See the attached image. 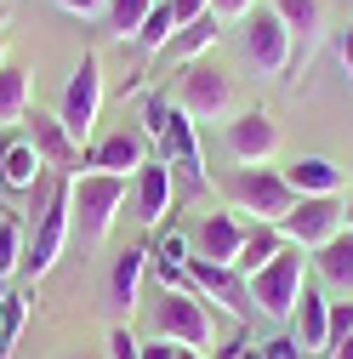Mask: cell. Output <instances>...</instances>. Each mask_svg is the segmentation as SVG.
Here are the masks:
<instances>
[{"label": "cell", "instance_id": "1", "mask_svg": "<svg viewBox=\"0 0 353 359\" xmlns=\"http://www.w3.org/2000/svg\"><path fill=\"white\" fill-rule=\"evenodd\" d=\"M69 200H74V234L80 245H103L114 217L125 205V177H109V171H80L69 177Z\"/></svg>", "mask_w": 353, "mask_h": 359}, {"label": "cell", "instance_id": "2", "mask_svg": "<svg viewBox=\"0 0 353 359\" xmlns=\"http://www.w3.org/2000/svg\"><path fill=\"white\" fill-rule=\"evenodd\" d=\"M148 320H154V337H165V342H183V348H200V353L216 342V313L200 291H160Z\"/></svg>", "mask_w": 353, "mask_h": 359}, {"label": "cell", "instance_id": "3", "mask_svg": "<svg viewBox=\"0 0 353 359\" xmlns=\"http://www.w3.org/2000/svg\"><path fill=\"white\" fill-rule=\"evenodd\" d=\"M302 285H307V257L296 245H285L268 268L251 274V302H256L262 320H291L296 302H302Z\"/></svg>", "mask_w": 353, "mask_h": 359}, {"label": "cell", "instance_id": "4", "mask_svg": "<svg viewBox=\"0 0 353 359\" xmlns=\"http://www.w3.org/2000/svg\"><path fill=\"white\" fill-rule=\"evenodd\" d=\"M176 109H183L188 120H228L234 114V74L216 57L188 63L183 80H176Z\"/></svg>", "mask_w": 353, "mask_h": 359}, {"label": "cell", "instance_id": "5", "mask_svg": "<svg viewBox=\"0 0 353 359\" xmlns=\"http://www.w3.org/2000/svg\"><path fill=\"white\" fill-rule=\"evenodd\" d=\"M97 114H103V63H97V52H85L80 69L69 74V86H63V109H57V120H63V131L74 137V149L92 143Z\"/></svg>", "mask_w": 353, "mask_h": 359}, {"label": "cell", "instance_id": "6", "mask_svg": "<svg viewBox=\"0 0 353 359\" xmlns=\"http://www.w3.org/2000/svg\"><path fill=\"white\" fill-rule=\"evenodd\" d=\"M69 234H74V200H69V177H57L46 211H40V222H34V245L23 251V262H29V274H34V280H46L52 268H57Z\"/></svg>", "mask_w": 353, "mask_h": 359}, {"label": "cell", "instance_id": "7", "mask_svg": "<svg viewBox=\"0 0 353 359\" xmlns=\"http://www.w3.org/2000/svg\"><path fill=\"white\" fill-rule=\"evenodd\" d=\"M228 194H234L240 211H251L256 222H274V229H279V217L296 205L285 171H274V165H240V171L228 177Z\"/></svg>", "mask_w": 353, "mask_h": 359}, {"label": "cell", "instance_id": "8", "mask_svg": "<svg viewBox=\"0 0 353 359\" xmlns=\"http://www.w3.org/2000/svg\"><path fill=\"white\" fill-rule=\"evenodd\" d=\"M347 229V205H342V194H314V200H296L285 217H279V234H285V245H296V251H319L331 234H342Z\"/></svg>", "mask_w": 353, "mask_h": 359}, {"label": "cell", "instance_id": "9", "mask_svg": "<svg viewBox=\"0 0 353 359\" xmlns=\"http://www.w3.org/2000/svg\"><path fill=\"white\" fill-rule=\"evenodd\" d=\"M223 143L240 165H268L279 154V120L268 109H234L223 126Z\"/></svg>", "mask_w": 353, "mask_h": 359}, {"label": "cell", "instance_id": "10", "mask_svg": "<svg viewBox=\"0 0 353 359\" xmlns=\"http://www.w3.org/2000/svg\"><path fill=\"white\" fill-rule=\"evenodd\" d=\"M240 46H245V57H251L262 74H285V69H291V29H285V18H279L274 6H256V12L245 18Z\"/></svg>", "mask_w": 353, "mask_h": 359}, {"label": "cell", "instance_id": "11", "mask_svg": "<svg viewBox=\"0 0 353 359\" xmlns=\"http://www.w3.org/2000/svg\"><path fill=\"white\" fill-rule=\"evenodd\" d=\"M188 280H194V291L216 308V313H228V320H251L256 313V302H251V280L240 274V268H216V262H188Z\"/></svg>", "mask_w": 353, "mask_h": 359}, {"label": "cell", "instance_id": "12", "mask_svg": "<svg viewBox=\"0 0 353 359\" xmlns=\"http://www.w3.org/2000/svg\"><path fill=\"white\" fill-rule=\"evenodd\" d=\"M29 143H34V154L46 160L57 177H80V149H74V137L63 131V120L57 114H46V109H29Z\"/></svg>", "mask_w": 353, "mask_h": 359}, {"label": "cell", "instance_id": "13", "mask_svg": "<svg viewBox=\"0 0 353 359\" xmlns=\"http://www.w3.org/2000/svg\"><path fill=\"white\" fill-rule=\"evenodd\" d=\"M245 234H251V229H245L234 211H211L200 229H194V257H200V262H216V268H234Z\"/></svg>", "mask_w": 353, "mask_h": 359}, {"label": "cell", "instance_id": "14", "mask_svg": "<svg viewBox=\"0 0 353 359\" xmlns=\"http://www.w3.org/2000/svg\"><path fill=\"white\" fill-rule=\"evenodd\" d=\"M143 165H148V137L143 131H109V137L85 154V171H109V177H125V183Z\"/></svg>", "mask_w": 353, "mask_h": 359}, {"label": "cell", "instance_id": "15", "mask_svg": "<svg viewBox=\"0 0 353 359\" xmlns=\"http://www.w3.org/2000/svg\"><path fill=\"white\" fill-rule=\"evenodd\" d=\"M268 6L291 29V69H302L307 57H314L319 34H325V6H319V0H268Z\"/></svg>", "mask_w": 353, "mask_h": 359}, {"label": "cell", "instance_id": "16", "mask_svg": "<svg viewBox=\"0 0 353 359\" xmlns=\"http://www.w3.org/2000/svg\"><path fill=\"white\" fill-rule=\"evenodd\" d=\"M143 274H148V251L143 245H125L114 257V268H109V302L120 313L114 325H131V308L143 302Z\"/></svg>", "mask_w": 353, "mask_h": 359}, {"label": "cell", "instance_id": "17", "mask_svg": "<svg viewBox=\"0 0 353 359\" xmlns=\"http://www.w3.org/2000/svg\"><path fill=\"white\" fill-rule=\"evenodd\" d=\"M291 320H296V348L325 359V348H331V291L325 285H302V302H296Z\"/></svg>", "mask_w": 353, "mask_h": 359}, {"label": "cell", "instance_id": "18", "mask_svg": "<svg viewBox=\"0 0 353 359\" xmlns=\"http://www.w3.org/2000/svg\"><path fill=\"white\" fill-rule=\"evenodd\" d=\"M160 160H171V165L183 171L194 189H205V160H200V143H194V120H188L183 109H171V120H165V137H160Z\"/></svg>", "mask_w": 353, "mask_h": 359}, {"label": "cell", "instance_id": "19", "mask_svg": "<svg viewBox=\"0 0 353 359\" xmlns=\"http://www.w3.org/2000/svg\"><path fill=\"white\" fill-rule=\"evenodd\" d=\"M40 183H46V160L34 154V143L29 137L0 143V189L6 194H34Z\"/></svg>", "mask_w": 353, "mask_h": 359}, {"label": "cell", "instance_id": "20", "mask_svg": "<svg viewBox=\"0 0 353 359\" xmlns=\"http://www.w3.org/2000/svg\"><path fill=\"white\" fill-rule=\"evenodd\" d=\"M131 194H137V222L160 229L171 211V160H148L137 177H131Z\"/></svg>", "mask_w": 353, "mask_h": 359}, {"label": "cell", "instance_id": "21", "mask_svg": "<svg viewBox=\"0 0 353 359\" xmlns=\"http://www.w3.org/2000/svg\"><path fill=\"white\" fill-rule=\"evenodd\" d=\"M314 268H319V285L331 297H353V229L331 234L319 251H314Z\"/></svg>", "mask_w": 353, "mask_h": 359}, {"label": "cell", "instance_id": "22", "mask_svg": "<svg viewBox=\"0 0 353 359\" xmlns=\"http://www.w3.org/2000/svg\"><path fill=\"white\" fill-rule=\"evenodd\" d=\"M285 183L296 200H314V194H342V165L325 160V154H302L285 165Z\"/></svg>", "mask_w": 353, "mask_h": 359}, {"label": "cell", "instance_id": "23", "mask_svg": "<svg viewBox=\"0 0 353 359\" xmlns=\"http://www.w3.org/2000/svg\"><path fill=\"white\" fill-rule=\"evenodd\" d=\"M216 34H223V18H216V12H205L200 23H188V29H176V40H171V46H165V57L171 63H200V57H211V46H216Z\"/></svg>", "mask_w": 353, "mask_h": 359}, {"label": "cell", "instance_id": "24", "mask_svg": "<svg viewBox=\"0 0 353 359\" xmlns=\"http://www.w3.org/2000/svg\"><path fill=\"white\" fill-rule=\"evenodd\" d=\"M279 251H285V234L274 229V222H256V229L245 234V245H240V262H234V268H240V274L251 280L256 268H268V262H274Z\"/></svg>", "mask_w": 353, "mask_h": 359}, {"label": "cell", "instance_id": "25", "mask_svg": "<svg viewBox=\"0 0 353 359\" xmlns=\"http://www.w3.org/2000/svg\"><path fill=\"white\" fill-rule=\"evenodd\" d=\"M29 120V74L23 69H0V126H23Z\"/></svg>", "mask_w": 353, "mask_h": 359}, {"label": "cell", "instance_id": "26", "mask_svg": "<svg viewBox=\"0 0 353 359\" xmlns=\"http://www.w3.org/2000/svg\"><path fill=\"white\" fill-rule=\"evenodd\" d=\"M154 6H160V0H109V12H103L109 18V34L114 40H137Z\"/></svg>", "mask_w": 353, "mask_h": 359}, {"label": "cell", "instance_id": "27", "mask_svg": "<svg viewBox=\"0 0 353 359\" xmlns=\"http://www.w3.org/2000/svg\"><path fill=\"white\" fill-rule=\"evenodd\" d=\"M148 262L160 268V274H176V268H188V262H194V245H188L183 234H176V229H165V234L154 240V251H148Z\"/></svg>", "mask_w": 353, "mask_h": 359}, {"label": "cell", "instance_id": "28", "mask_svg": "<svg viewBox=\"0 0 353 359\" xmlns=\"http://www.w3.org/2000/svg\"><path fill=\"white\" fill-rule=\"evenodd\" d=\"M23 320H29V297H23V291H12L6 302H0V359H12V342H18Z\"/></svg>", "mask_w": 353, "mask_h": 359}, {"label": "cell", "instance_id": "29", "mask_svg": "<svg viewBox=\"0 0 353 359\" xmlns=\"http://www.w3.org/2000/svg\"><path fill=\"white\" fill-rule=\"evenodd\" d=\"M171 40H176V23H171V6L160 0V6L148 12V23H143V34H137V46H143V52H165Z\"/></svg>", "mask_w": 353, "mask_h": 359}, {"label": "cell", "instance_id": "30", "mask_svg": "<svg viewBox=\"0 0 353 359\" xmlns=\"http://www.w3.org/2000/svg\"><path fill=\"white\" fill-rule=\"evenodd\" d=\"M171 109H176V103H165V97H148V103H143V137H148V143H160V137H165Z\"/></svg>", "mask_w": 353, "mask_h": 359}, {"label": "cell", "instance_id": "31", "mask_svg": "<svg viewBox=\"0 0 353 359\" xmlns=\"http://www.w3.org/2000/svg\"><path fill=\"white\" fill-rule=\"evenodd\" d=\"M103 348H109V359H143V342L131 337V325H109Z\"/></svg>", "mask_w": 353, "mask_h": 359}, {"label": "cell", "instance_id": "32", "mask_svg": "<svg viewBox=\"0 0 353 359\" xmlns=\"http://www.w3.org/2000/svg\"><path fill=\"white\" fill-rule=\"evenodd\" d=\"M18 257H23V229L18 222H0V274H12Z\"/></svg>", "mask_w": 353, "mask_h": 359}, {"label": "cell", "instance_id": "33", "mask_svg": "<svg viewBox=\"0 0 353 359\" xmlns=\"http://www.w3.org/2000/svg\"><path fill=\"white\" fill-rule=\"evenodd\" d=\"M240 359H302V348L291 337H274V342H262V348H245Z\"/></svg>", "mask_w": 353, "mask_h": 359}, {"label": "cell", "instance_id": "34", "mask_svg": "<svg viewBox=\"0 0 353 359\" xmlns=\"http://www.w3.org/2000/svg\"><path fill=\"white\" fill-rule=\"evenodd\" d=\"M165 6H171V23L176 29H188V23H200L211 12V0H165Z\"/></svg>", "mask_w": 353, "mask_h": 359}, {"label": "cell", "instance_id": "35", "mask_svg": "<svg viewBox=\"0 0 353 359\" xmlns=\"http://www.w3.org/2000/svg\"><path fill=\"white\" fill-rule=\"evenodd\" d=\"M211 12L223 18V23H228V18H240V23H245V18L256 12V0H211Z\"/></svg>", "mask_w": 353, "mask_h": 359}, {"label": "cell", "instance_id": "36", "mask_svg": "<svg viewBox=\"0 0 353 359\" xmlns=\"http://www.w3.org/2000/svg\"><path fill=\"white\" fill-rule=\"evenodd\" d=\"M52 6H63L69 18H97V12H109V0H52Z\"/></svg>", "mask_w": 353, "mask_h": 359}, {"label": "cell", "instance_id": "37", "mask_svg": "<svg viewBox=\"0 0 353 359\" xmlns=\"http://www.w3.org/2000/svg\"><path fill=\"white\" fill-rule=\"evenodd\" d=\"M176 353V342H165V337H148L143 342V359H171Z\"/></svg>", "mask_w": 353, "mask_h": 359}, {"label": "cell", "instance_id": "38", "mask_svg": "<svg viewBox=\"0 0 353 359\" xmlns=\"http://www.w3.org/2000/svg\"><path fill=\"white\" fill-rule=\"evenodd\" d=\"M336 52H342V69H347V80H353V23L342 29V40H336Z\"/></svg>", "mask_w": 353, "mask_h": 359}, {"label": "cell", "instance_id": "39", "mask_svg": "<svg viewBox=\"0 0 353 359\" xmlns=\"http://www.w3.org/2000/svg\"><path fill=\"white\" fill-rule=\"evenodd\" d=\"M325 359H353V331H347V337H336V342L325 348Z\"/></svg>", "mask_w": 353, "mask_h": 359}, {"label": "cell", "instance_id": "40", "mask_svg": "<svg viewBox=\"0 0 353 359\" xmlns=\"http://www.w3.org/2000/svg\"><path fill=\"white\" fill-rule=\"evenodd\" d=\"M171 359H205V353H200V348H183V342H176V353H171Z\"/></svg>", "mask_w": 353, "mask_h": 359}, {"label": "cell", "instance_id": "41", "mask_svg": "<svg viewBox=\"0 0 353 359\" xmlns=\"http://www.w3.org/2000/svg\"><path fill=\"white\" fill-rule=\"evenodd\" d=\"M12 23V6H6V0H0V29H6Z\"/></svg>", "mask_w": 353, "mask_h": 359}, {"label": "cell", "instance_id": "42", "mask_svg": "<svg viewBox=\"0 0 353 359\" xmlns=\"http://www.w3.org/2000/svg\"><path fill=\"white\" fill-rule=\"evenodd\" d=\"M342 205H347V229H353V194H342Z\"/></svg>", "mask_w": 353, "mask_h": 359}, {"label": "cell", "instance_id": "43", "mask_svg": "<svg viewBox=\"0 0 353 359\" xmlns=\"http://www.w3.org/2000/svg\"><path fill=\"white\" fill-rule=\"evenodd\" d=\"M0 69H6V34H0Z\"/></svg>", "mask_w": 353, "mask_h": 359}, {"label": "cell", "instance_id": "44", "mask_svg": "<svg viewBox=\"0 0 353 359\" xmlns=\"http://www.w3.org/2000/svg\"><path fill=\"white\" fill-rule=\"evenodd\" d=\"M69 359H85V353H69Z\"/></svg>", "mask_w": 353, "mask_h": 359}]
</instances>
